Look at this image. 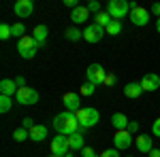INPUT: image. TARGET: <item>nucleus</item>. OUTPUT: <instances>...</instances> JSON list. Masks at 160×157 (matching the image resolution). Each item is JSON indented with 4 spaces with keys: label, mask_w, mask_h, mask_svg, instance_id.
Instances as JSON below:
<instances>
[{
    "label": "nucleus",
    "mask_w": 160,
    "mask_h": 157,
    "mask_svg": "<svg viewBox=\"0 0 160 157\" xmlns=\"http://www.w3.org/2000/svg\"><path fill=\"white\" fill-rule=\"evenodd\" d=\"M53 127L62 136H71V134L81 130L79 127V121H77V113H71V110H64L60 115H56L53 117Z\"/></svg>",
    "instance_id": "f257e3e1"
},
{
    "label": "nucleus",
    "mask_w": 160,
    "mask_h": 157,
    "mask_svg": "<svg viewBox=\"0 0 160 157\" xmlns=\"http://www.w3.org/2000/svg\"><path fill=\"white\" fill-rule=\"evenodd\" d=\"M38 49H43V47H41L37 40L32 38V34H26L24 38H19V40H17V53H19L24 60H32V58L37 55Z\"/></svg>",
    "instance_id": "f03ea898"
},
{
    "label": "nucleus",
    "mask_w": 160,
    "mask_h": 157,
    "mask_svg": "<svg viewBox=\"0 0 160 157\" xmlns=\"http://www.w3.org/2000/svg\"><path fill=\"white\" fill-rule=\"evenodd\" d=\"M77 121H79V127L81 130H88V127H94L96 123L100 121V113L92 106H86L77 113Z\"/></svg>",
    "instance_id": "7ed1b4c3"
},
{
    "label": "nucleus",
    "mask_w": 160,
    "mask_h": 157,
    "mask_svg": "<svg viewBox=\"0 0 160 157\" xmlns=\"http://www.w3.org/2000/svg\"><path fill=\"white\" fill-rule=\"evenodd\" d=\"M130 9H132V4L128 0H109V4H107V13H109L113 19H118V21L122 17H126L130 13Z\"/></svg>",
    "instance_id": "20e7f679"
},
{
    "label": "nucleus",
    "mask_w": 160,
    "mask_h": 157,
    "mask_svg": "<svg viewBox=\"0 0 160 157\" xmlns=\"http://www.w3.org/2000/svg\"><path fill=\"white\" fill-rule=\"evenodd\" d=\"M15 102L22 104V106H32V104L38 102V91L32 89V87H28V85L26 87H19L17 94H15Z\"/></svg>",
    "instance_id": "39448f33"
},
{
    "label": "nucleus",
    "mask_w": 160,
    "mask_h": 157,
    "mask_svg": "<svg viewBox=\"0 0 160 157\" xmlns=\"http://www.w3.org/2000/svg\"><path fill=\"white\" fill-rule=\"evenodd\" d=\"M88 83L92 85H105V79H107V70L100 66V64H90L86 70Z\"/></svg>",
    "instance_id": "423d86ee"
},
{
    "label": "nucleus",
    "mask_w": 160,
    "mask_h": 157,
    "mask_svg": "<svg viewBox=\"0 0 160 157\" xmlns=\"http://www.w3.org/2000/svg\"><path fill=\"white\" fill-rule=\"evenodd\" d=\"M49 149H51V153H53V155H60V157L68 155V151H71V146H68V138H66V136H62V134L53 136V138H51Z\"/></svg>",
    "instance_id": "0eeeda50"
},
{
    "label": "nucleus",
    "mask_w": 160,
    "mask_h": 157,
    "mask_svg": "<svg viewBox=\"0 0 160 157\" xmlns=\"http://www.w3.org/2000/svg\"><path fill=\"white\" fill-rule=\"evenodd\" d=\"M113 145L118 151H126V149H130L132 145V134L128 132V130H120V132H115L113 136Z\"/></svg>",
    "instance_id": "6e6552de"
},
{
    "label": "nucleus",
    "mask_w": 160,
    "mask_h": 157,
    "mask_svg": "<svg viewBox=\"0 0 160 157\" xmlns=\"http://www.w3.org/2000/svg\"><path fill=\"white\" fill-rule=\"evenodd\" d=\"M62 102H64L66 110H71V113H79L81 110V96L77 91H66L62 96Z\"/></svg>",
    "instance_id": "1a4fd4ad"
},
{
    "label": "nucleus",
    "mask_w": 160,
    "mask_h": 157,
    "mask_svg": "<svg viewBox=\"0 0 160 157\" xmlns=\"http://www.w3.org/2000/svg\"><path fill=\"white\" fill-rule=\"evenodd\" d=\"M130 21H132V25H139V28L148 25L149 24V11L143 9V7H135L130 11Z\"/></svg>",
    "instance_id": "9d476101"
},
{
    "label": "nucleus",
    "mask_w": 160,
    "mask_h": 157,
    "mask_svg": "<svg viewBox=\"0 0 160 157\" xmlns=\"http://www.w3.org/2000/svg\"><path fill=\"white\" fill-rule=\"evenodd\" d=\"M105 34H107V32H105V28H102V25L92 24V25H88L86 30H83V40H88V43H98Z\"/></svg>",
    "instance_id": "9b49d317"
},
{
    "label": "nucleus",
    "mask_w": 160,
    "mask_h": 157,
    "mask_svg": "<svg viewBox=\"0 0 160 157\" xmlns=\"http://www.w3.org/2000/svg\"><path fill=\"white\" fill-rule=\"evenodd\" d=\"M13 11H15L17 17L26 19V17H30L32 11H34V2H32V0H17V2L13 4Z\"/></svg>",
    "instance_id": "f8f14e48"
},
{
    "label": "nucleus",
    "mask_w": 160,
    "mask_h": 157,
    "mask_svg": "<svg viewBox=\"0 0 160 157\" xmlns=\"http://www.w3.org/2000/svg\"><path fill=\"white\" fill-rule=\"evenodd\" d=\"M139 83H141V87H143V91H156V89L160 87V76L154 74V72H148Z\"/></svg>",
    "instance_id": "ddd939ff"
},
{
    "label": "nucleus",
    "mask_w": 160,
    "mask_h": 157,
    "mask_svg": "<svg viewBox=\"0 0 160 157\" xmlns=\"http://www.w3.org/2000/svg\"><path fill=\"white\" fill-rule=\"evenodd\" d=\"M66 138H68V146H71V151H83V149H86L83 130H79V132L71 134V136H66Z\"/></svg>",
    "instance_id": "4468645a"
},
{
    "label": "nucleus",
    "mask_w": 160,
    "mask_h": 157,
    "mask_svg": "<svg viewBox=\"0 0 160 157\" xmlns=\"http://www.w3.org/2000/svg\"><path fill=\"white\" fill-rule=\"evenodd\" d=\"M47 34H49V30H47V25L45 24H38L34 30H32V38L37 40L41 47H45L47 45Z\"/></svg>",
    "instance_id": "2eb2a0df"
},
{
    "label": "nucleus",
    "mask_w": 160,
    "mask_h": 157,
    "mask_svg": "<svg viewBox=\"0 0 160 157\" xmlns=\"http://www.w3.org/2000/svg\"><path fill=\"white\" fill-rule=\"evenodd\" d=\"M17 83L13 81V79H2L0 81V96H9L13 98V94H17Z\"/></svg>",
    "instance_id": "dca6fc26"
},
{
    "label": "nucleus",
    "mask_w": 160,
    "mask_h": 157,
    "mask_svg": "<svg viewBox=\"0 0 160 157\" xmlns=\"http://www.w3.org/2000/svg\"><path fill=\"white\" fill-rule=\"evenodd\" d=\"M135 145H137V149H139L141 153H149V151L154 149V145H152V136H149V134H141V136H137Z\"/></svg>",
    "instance_id": "f3484780"
},
{
    "label": "nucleus",
    "mask_w": 160,
    "mask_h": 157,
    "mask_svg": "<svg viewBox=\"0 0 160 157\" xmlns=\"http://www.w3.org/2000/svg\"><path fill=\"white\" fill-rule=\"evenodd\" d=\"M141 94H143V87H141L139 81H130L128 85H124V96L126 98H132V100H135V98H139Z\"/></svg>",
    "instance_id": "a211bd4d"
},
{
    "label": "nucleus",
    "mask_w": 160,
    "mask_h": 157,
    "mask_svg": "<svg viewBox=\"0 0 160 157\" xmlns=\"http://www.w3.org/2000/svg\"><path fill=\"white\" fill-rule=\"evenodd\" d=\"M88 17H90L88 7H77L75 11H71V21H73V24H86Z\"/></svg>",
    "instance_id": "6ab92c4d"
},
{
    "label": "nucleus",
    "mask_w": 160,
    "mask_h": 157,
    "mask_svg": "<svg viewBox=\"0 0 160 157\" xmlns=\"http://www.w3.org/2000/svg\"><path fill=\"white\" fill-rule=\"evenodd\" d=\"M111 123H113L115 132H120V130H128V123H130V119H128L124 113H113V117H111Z\"/></svg>",
    "instance_id": "aec40b11"
},
{
    "label": "nucleus",
    "mask_w": 160,
    "mask_h": 157,
    "mask_svg": "<svg viewBox=\"0 0 160 157\" xmlns=\"http://www.w3.org/2000/svg\"><path fill=\"white\" fill-rule=\"evenodd\" d=\"M45 138H47V127H45V125H34V127L30 130V140L41 142V140H45Z\"/></svg>",
    "instance_id": "412c9836"
},
{
    "label": "nucleus",
    "mask_w": 160,
    "mask_h": 157,
    "mask_svg": "<svg viewBox=\"0 0 160 157\" xmlns=\"http://www.w3.org/2000/svg\"><path fill=\"white\" fill-rule=\"evenodd\" d=\"M105 32L109 34V36H118L120 32H122V21H118V19H113L107 28H105Z\"/></svg>",
    "instance_id": "4be33fe9"
},
{
    "label": "nucleus",
    "mask_w": 160,
    "mask_h": 157,
    "mask_svg": "<svg viewBox=\"0 0 160 157\" xmlns=\"http://www.w3.org/2000/svg\"><path fill=\"white\" fill-rule=\"evenodd\" d=\"M111 21H113V17H111L109 13H107V11H100L98 15H96V21H94V24H98V25H102V28H107Z\"/></svg>",
    "instance_id": "5701e85b"
},
{
    "label": "nucleus",
    "mask_w": 160,
    "mask_h": 157,
    "mask_svg": "<svg viewBox=\"0 0 160 157\" xmlns=\"http://www.w3.org/2000/svg\"><path fill=\"white\" fill-rule=\"evenodd\" d=\"M64 36L68 38V40H81V38H83V32H81V30H79V28H68V30H66V32H64Z\"/></svg>",
    "instance_id": "b1692460"
},
{
    "label": "nucleus",
    "mask_w": 160,
    "mask_h": 157,
    "mask_svg": "<svg viewBox=\"0 0 160 157\" xmlns=\"http://www.w3.org/2000/svg\"><path fill=\"white\" fill-rule=\"evenodd\" d=\"M28 138H30V132L24 130V127H17V130L13 132V140H15V142H24Z\"/></svg>",
    "instance_id": "393cba45"
},
{
    "label": "nucleus",
    "mask_w": 160,
    "mask_h": 157,
    "mask_svg": "<svg viewBox=\"0 0 160 157\" xmlns=\"http://www.w3.org/2000/svg\"><path fill=\"white\" fill-rule=\"evenodd\" d=\"M11 34H13L15 38H24V36H26V25L19 24V21H17V24H13V25H11Z\"/></svg>",
    "instance_id": "a878e982"
},
{
    "label": "nucleus",
    "mask_w": 160,
    "mask_h": 157,
    "mask_svg": "<svg viewBox=\"0 0 160 157\" xmlns=\"http://www.w3.org/2000/svg\"><path fill=\"white\" fill-rule=\"evenodd\" d=\"M13 106V98L9 96H0V113H9Z\"/></svg>",
    "instance_id": "bb28decb"
},
{
    "label": "nucleus",
    "mask_w": 160,
    "mask_h": 157,
    "mask_svg": "<svg viewBox=\"0 0 160 157\" xmlns=\"http://www.w3.org/2000/svg\"><path fill=\"white\" fill-rule=\"evenodd\" d=\"M11 36H13V34H11V25L2 24V25H0V38H2V40H9Z\"/></svg>",
    "instance_id": "cd10ccee"
},
{
    "label": "nucleus",
    "mask_w": 160,
    "mask_h": 157,
    "mask_svg": "<svg viewBox=\"0 0 160 157\" xmlns=\"http://www.w3.org/2000/svg\"><path fill=\"white\" fill-rule=\"evenodd\" d=\"M94 89H96V85H92V83L81 85V91H79V96H92V94H94Z\"/></svg>",
    "instance_id": "c85d7f7f"
},
{
    "label": "nucleus",
    "mask_w": 160,
    "mask_h": 157,
    "mask_svg": "<svg viewBox=\"0 0 160 157\" xmlns=\"http://www.w3.org/2000/svg\"><path fill=\"white\" fill-rule=\"evenodd\" d=\"M22 127L30 132V130L34 127V119H32V117H24V119H22Z\"/></svg>",
    "instance_id": "c756f323"
},
{
    "label": "nucleus",
    "mask_w": 160,
    "mask_h": 157,
    "mask_svg": "<svg viewBox=\"0 0 160 157\" xmlns=\"http://www.w3.org/2000/svg\"><path fill=\"white\" fill-rule=\"evenodd\" d=\"M122 153H118V149L113 146V149H107V151H102L100 153V157H120Z\"/></svg>",
    "instance_id": "7c9ffc66"
},
{
    "label": "nucleus",
    "mask_w": 160,
    "mask_h": 157,
    "mask_svg": "<svg viewBox=\"0 0 160 157\" xmlns=\"http://www.w3.org/2000/svg\"><path fill=\"white\" fill-rule=\"evenodd\" d=\"M88 11H94L96 15L100 13V2L98 0H92V2H88Z\"/></svg>",
    "instance_id": "2f4dec72"
},
{
    "label": "nucleus",
    "mask_w": 160,
    "mask_h": 157,
    "mask_svg": "<svg viewBox=\"0 0 160 157\" xmlns=\"http://www.w3.org/2000/svg\"><path fill=\"white\" fill-rule=\"evenodd\" d=\"M81 155H83V157H100L98 153H96V151L92 149V146H86V149L81 151Z\"/></svg>",
    "instance_id": "473e14b6"
},
{
    "label": "nucleus",
    "mask_w": 160,
    "mask_h": 157,
    "mask_svg": "<svg viewBox=\"0 0 160 157\" xmlns=\"http://www.w3.org/2000/svg\"><path fill=\"white\" fill-rule=\"evenodd\" d=\"M152 136H160V117L154 119V123H152Z\"/></svg>",
    "instance_id": "72a5a7b5"
},
{
    "label": "nucleus",
    "mask_w": 160,
    "mask_h": 157,
    "mask_svg": "<svg viewBox=\"0 0 160 157\" xmlns=\"http://www.w3.org/2000/svg\"><path fill=\"white\" fill-rule=\"evenodd\" d=\"M115 83H118V76H115V74H107V79H105V85H107V87H113Z\"/></svg>",
    "instance_id": "f704fd0d"
},
{
    "label": "nucleus",
    "mask_w": 160,
    "mask_h": 157,
    "mask_svg": "<svg viewBox=\"0 0 160 157\" xmlns=\"http://www.w3.org/2000/svg\"><path fill=\"white\" fill-rule=\"evenodd\" d=\"M128 132H130V134L139 132V123H137V121H130V123H128Z\"/></svg>",
    "instance_id": "c9c22d12"
},
{
    "label": "nucleus",
    "mask_w": 160,
    "mask_h": 157,
    "mask_svg": "<svg viewBox=\"0 0 160 157\" xmlns=\"http://www.w3.org/2000/svg\"><path fill=\"white\" fill-rule=\"evenodd\" d=\"M149 11L154 13V15H158V17H160V2H154V4L149 7Z\"/></svg>",
    "instance_id": "e433bc0d"
},
{
    "label": "nucleus",
    "mask_w": 160,
    "mask_h": 157,
    "mask_svg": "<svg viewBox=\"0 0 160 157\" xmlns=\"http://www.w3.org/2000/svg\"><path fill=\"white\" fill-rule=\"evenodd\" d=\"M64 7H68V9H77V7H79V4H77V0H64Z\"/></svg>",
    "instance_id": "4c0bfd02"
},
{
    "label": "nucleus",
    "mask_w": 160,
    "mask_h": 157,
    "mask_svg": "<svg viewBox=\"0 0 160 157\" xmlns=\"http://www.w3.org/2000/svg\"><path fill=\"white\" fill-rule=\"evenodd\" d=\"M15 83H17V87H26V79H24V76H17Z\"/></svg>",
    "instance_id": "58836bf2"
},
{
    "label": "nucleus",
    "mask_w": 160,
    "mask_h": 157,
    "mask_svg": "<svg viewBox=\"0 0 160 157\" xmlns=\"http://www.w3.org/2000/svg\"><path fill=\"white\" fill-rule=\"evenodd\" d=\"M148 155H149V157H160V149H152Z\"/></svg>",
    "instance_id": "ea45409f"
},
{
    "label": "nucleus",
    "mask_w": 160,
    "mask_h": 157,
    "mask_svg": "<svg viewBox=\"0 0 160 157\" xmlns=\"http://www.w3.org/2000/svg\"><path fill=\"white\" fill-rule=\"evenodd\" d=\"M156 30H158V34H160V17L156 19Z\"/></svg>",
    "instance_id": "a19ab883"
},
{
    "label": "nucleus",
    "mask_w": 160,
    "mask_h": 157,
    "mask_svg": "<svg viewBox=\"0 0 160 157\" xmlns=\"http://www.w3.org/2000/svg\"><path fill=\"white\" fill-rule=\"evenodd\" d=\"M64 157H75V155H73V153H68V155H64Z\"/></svg>",
    "instance_id": "79ce46f5"
},
{
    "label": "nucleus",
    "mask_w": 160,
    "mask_h": 157,
    "mask_svg": "<svg viewBox=\"0 0 160 157\" xmlns=\"http://www.w3.org/2000/svg\"><path fill=\"white\" fill-rule=\"evenodd\" d=\"M49 157H60V155H53V153H51V155H49Z\"/></svg>",
    "instance_id": "37998d69"
}]
</instances>
